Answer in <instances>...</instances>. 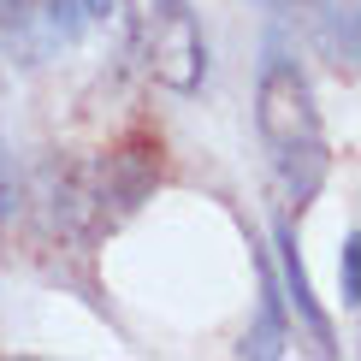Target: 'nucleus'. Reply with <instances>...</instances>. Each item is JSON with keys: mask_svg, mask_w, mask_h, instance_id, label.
<instances>
[{"mask_svg": "<svg viewBox=\"0 0 361 361\" xmlns=\"http://www.w3.org/2000/svg\"><path fill=\"white\" fill-rule=\"evenodd\" d=\"M255 125H261V137H267V148L279 160L284 195L302 207L326 178V130H320L314 89L302 78V66L284 54V42H267L261 89H255Z\"/></svg>", "mask_w": 361, "mask_h": 361, "instance_id": "nucleus-1", "label": "nucleus"}, {"mask_svg": "<svg viewBox=\"0 0 361 361\" xmlns=\"http://www.w3.org/2000/svg\"><path fill=\"white\" fill-rule=\"evenodd\" d=\"M148 71H154L166 89L190 95L207 71V48H202V30L184 12V0H160L154 12V36H148Z\"/></svg>", "mask_w": 361, "mask_h": 361, "instance_id": "nucleus-2", "label": "nucleus"}, {"mask_svg": "<svg viewBox=\"0 0 361 361\" xmlns=\"http://www.w3.org/2000/svg\"><path fill=\"white\" fill-rule=\"evenodd\" d=\"M267 6H273L279 18L302 24L308 36L332 54V66H355V24H350V12H343L338 0H267Z\"/></svg>", "mask_w": 361, "mask_h": 361, "instance_id": "nucleus-3", "label": "nucleus"}, {"mask_svg": "<svg viewBox=\"0 0 361 361\" xmlns=\"http://www.w3.org/2000/svg\"><path fill=\"white\" fill-rule=\"evenodd\" d=\"M279 255H284V290H290L296 314H302L320 338H332V326H326V314H320V302H314V290H308V273H302V261H296V237H290L284 219H279Z\"/></svg>", "mask_w": 361, "mask_h": 361, "instance_id": "nucleus-4", "label": "nucleus"}, {"mask_svg": "<svg viewBox=\"0 0 361 361\" xmlns=\"http://www.w3.org/2000/svg\"><path fill=\"white\" fill-rule=\"evenodd\" d=\"M18 214V172H12V148H6V130H0V219Z\"/></svg>", "mask_w": 361, "mask_h": 361, "instance_id": "nucleus-5", "label": "nucleus"}, {"mask_svg": "<svg viewBox=\"0 0 361 361\" xmlns=\"http://www.w3.org/2000/svg\"><path fill=\"white\" fill-rule=\"evenodd\" d=\"M355 243L361 237H350V243H343V302H361V255H355Z\"/></svg>", "mask_w": 361, "mask_h": 361, "instance_id": "nucleus-6", "label": "nucleus"}]
</instances>
